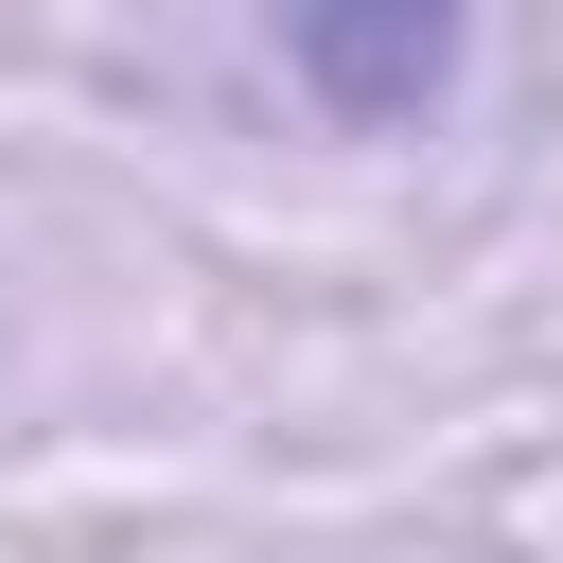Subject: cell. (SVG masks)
Instances as JSON below:
<instances>
[{
  "instance_id": "cell-1",
  "label": "cell",
  "mask_w": 563,
  "mask_h": 563,
  "mask_svg": "<svg viewBox=\"0 0 563 563\" xmlns=\"http://www.w3.org/2000/svg\"><path fill=\"white\" fill-rule=\"evenodd\" d=\"M475 0H282V70L352 123V141H422L457 106Z\"/></svg>"
}]
</instances>
